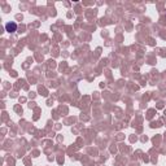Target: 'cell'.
Masks as SVG:
<instances>
[{"instance_id":"6da1fadb","label":"cell","mask_w":166,"mask_h":166,"mask_svg":"<svg viewBox=\"0 0 166 166\" xmlns=\"http://www.w3.org/2000/svg\"><path fill=\"white\" fill-rule=\"evenodd\" d=\"M5 30H7L8 33H14V31L17 30V23H14V22L5 23Z\"/></svg>"}]
</instances>
